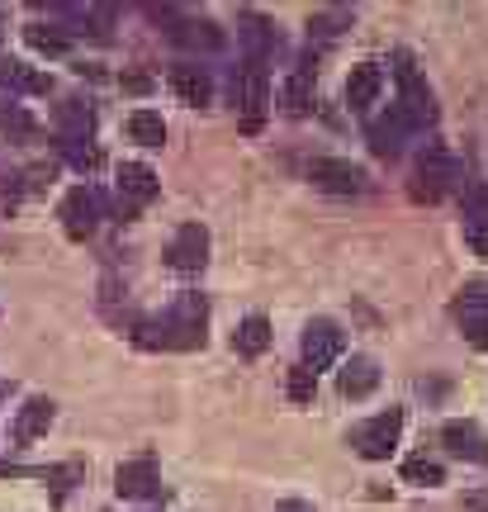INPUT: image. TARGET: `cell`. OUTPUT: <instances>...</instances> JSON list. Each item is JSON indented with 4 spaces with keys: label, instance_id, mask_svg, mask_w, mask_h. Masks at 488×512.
<instances>
[{
    "label": "cell",
    "instance_id": "obj_1",
    "mask_svg": "<svg viewBox=\"0 0 488 512\" xmlns=\"http://www.w3.org/2000/svg\"><path fill=\"white\" fill-rule=\"evenodd\" d=\"M204 318H209V304H204L199 294H181L171 318H162V323H138V328H133V342H138V347H152V351L157 347L195 351V347H204Z\"/></svg>",
    "mask_w": 488,
    "mask_h": 512
},
{
    "label": "cell",
    "instance_id": "obj_2",
    "mask_svg": "<svg viewBox=\"0 0 488 512\" xmlns=\"http://www.w3.org/2000/svg\"><path fill=\"white\" fill-rule=\"evenodd\" d=\"M465 185V166H460V157H455L451 147L441 143H427L422 147V157H417V176H413V200H446L451 190H460Z\"/></svg>",
    "mask_w": 488,
    "mask_h": 512
},
{
    "label": "cell",
    "instance_id": "obj_3",
    "mask_svg": "<svg viewBox=\"0 0 488 512\" xmlns=\"http://www.w3.org/2000/svg\"><path fill=\"white\" fill-rule=\"evenodd\" d=\"M233 105H237V114H242V128H247V133H256V128H261V119H266V110H271V76H266V67H261V62L237 67V76H233Z\"/></svg>",
    "mask_w": 488,
    "mask_h": 512
},
{
    "label": "cell",
    "instance_id": "obj_4",
    "mask_svg": "<svg viewBox=\"0 0 488 512\" xmlns=\"http://www.w3.org/2000/svg\"><path fill=\"white\" fill-rule=\"evenodd\" d=\"M398 432H403V408H384V413H375L370 422H361L351 432V446L365 460H389V451L398 446Z\"/></svg>",
    "mask_w": 488,
    "mask_h": 512
},
{
    "label": "cell",
    "instance_id": "obj_5",
    "mask_svg": "<svg viewBox=\"0 0 488 512\" xmlns=\"http://www.w3.org/2000/svg\"><path fill=\"white\" fill-rule=\"evenodd\" d=\"M308 181L327 195H361L370 176H365V166L346 162V157H318V162H308Z\"/></svg>",
    "mask_w": 488,
    "mask_h": 512
},
{
    "label": "cell",
    "instance_id": "obj_6",
    "mask_svg": "<svg viewBox=\"0 0 488 512\" xmlns=\"http://www.w3.org/2000/svg\"><path fill=\"white\" fill-rule=\"evenodd\" d=\"M342 347H346V337L332 318H313V323L304 328V366L313 370V375L332 366V361L342 356Z\"/></svg>",
    "mask_w": 488,
    "mask_h": 512
},
{
    "label": "cell",
    "instance_id": "obj_7",
    "mask_svg": "<svg viewBox=\"0 0 488 512\" xmlns=\"http://www.w3.org/2000/svg\"><path fill=\"white\" fill-rule=\"evenodd\" d=\"M62 228H67V238H91L95 223H100V195H95L91 185H76V190H67V200H62Z\"/></svg>",
    "mask_w": 488,
    "mask_h": 512
},
{
    "label": "cell",
    "instance_id": "obj_8",
    "mask_svg": "<svg viewBox=\"0 0 488 512\" xmlns=\"http://www.w3.org/2000/svg\"><path fill=\"white\" fill-rule=\"evenodd\" d=\"M166 261L185 275L204 271V261H209V228H204V223H181L171 247H166Z\"/></svg>",
    "mask_w": 488,
    "mask_h": 512
},
{
    "label": "cell",
    "instance_id": "obj_9",
    "mask_svg": "<svg viewBox=\"0 0 488 512\" xmlns=\"http://www.w3.org/2000/svg\"><path fill=\"white\" fill-rule=\"evenodd\" d=\"M114 494H119V498H157V494H162L157 460H152V456L124 460V465H119V475H114Z\"/></svg>",
    "mask_w": 488,
    "mask_h": 512
},
{
    "label": "cell",
    "instance_id": "obj_10",
    "mask_svg": "<svg viewBox=\"0 0 488 512\" xmlns=\"http://www.w3.org/2000/svg\"><path fill=\"white\" fill-rule=\"evenodd\" d=\"M53 418H57V403L53 399H43V394H34V399L24 403L15 413V427H10V441L15 446H34L48 427H53Z\"/></svg>",
    "mask_w": 488,
    "mask_h": 512
},
{
    "label": "cell",
    "instance_id": "obj_11",
    "mask_svg": "<svg viewBox=\"0 0 488 512\" xmlns=\"http://www.w3.org/2000/svg\"><path fill=\"white\" fill-rule=\"evenodd\" d=\"M398 114H403L413 128L436 124V100H432V91L417 81L413 67H403V100H398Z\"/></svg>",
    "mask_w": 488,
    "mask_h": 512
},
{
    "label": "cell",
    "instance_id": "obj_12",
    "mask_svg": "<svg viewBox=\"0 0 488 512\" xmlns=\"http://www.w3.org/2000/svg\"><path fill=\"white\" fill-rule=\"evenodd\" d=\"M380 91H384L380 62H361V67H351V76H346V105H351V110H370V105L380 100Z\"/></svg>",
    "mask_w": 488,
    "mask_h": 512
},
{
    "label": "cell",
    "instance_id": "obj_13",
    "mask_svg": "<svg viewBox=\"0 0 488 512\" xmlns=\"http://www.w3.org/2000/svg\"><path fill=\"white\" fill-rule=\"evenodd\" d=\"M441 441H446L460 460H479V465H488V437L474 427V422H446V427H441Z\"/></svg>",
    "mask_w": 488,
    "mask_h": 512
},
{
    "label": "cell",
    "instance_id": "obj_14",
    "mask_svg": "<svg viewBox=\"0 0 488 512\" xmlns=\"http://www.w3.org/2000/svg\"><path fill=\"white\" fill-rule=\"evenodd\" d=\"M157 190H162V181H157V171H152V166H143V162L119 166V195H124L128 204L157 200Z\"/></svg>",
    "mask_w": 488,
    "mask_h": 512
},
{
    "label": "cell",
    "instance_id": "obj_15",
    "mask_svg": "<svg viewBox=\"0 0 488 512\" xmlns=\"http://www.w3.org/2000/svg\"><path fill=\"white\" fill-rule=\"evenodd\" d=\"M465 242L474 247V256H488V190L470 185V200H465Z\"/></svg>",
    "mask_w": 488,
    "mask_h": 512
},
{
    "label": "cell",
    "instance_id": "obj_16",
    "mask_svg": "<svg viewBox=\"0 0 488 512\" xmlns=\"http://www.w3.org/2000/svg\"><path fill=\"white\" fill-rule=\"evenodd\" d=\"M403 133H413V124H408V119L398 114V105H389V114L370 124V147H375L380 157H398V147H403Z\"/></svg>",
    "mask_w": 488,
    "mask_h": 512
},
{
    "label": "cell",
    "instance_id": "obj_17",
    "mask_svg": "<svg viewBox=\"0 0 488 512\" xmlns=\"http://www.w3.org/2000/svg\"><path fill=\"white\" fill-rule=\"evenodd\" d=\"M375 384H380V366H375L370 356H351V361L342 366L337 389H342L346 399H365V394H375Z\"/></svg>",
    "mask_w": 488,
    "mask_h": 512
},
{
    "label": "cell",
    "instance_id": "obj_18",
    "mask_svg": "<svg viewBox=\"0 0 488 512\" xmlns=\"http://www.w3.org/2000/svg\"><path fill=\"white\" fill-rule=\"evenodd\" d=\"M171 91L181 95L185 105H209L214 100V81L204 67H171Z\"/></svg>",
    "mask_w": 488,
    "mask_h": 512
},
{
    "label": "cell",
    "instance_id": "obj_19",
    "mask_svg": "<svg viewBox=\"0 0 488 512\" xmlns=\"http://www.w3.org/2000/svg\"><path fill=\"white\" fill-rule=\"evenodd\" d=\"M308 105H313V67H299V72L285 76V86H280V110L294 114V119H304Z\"/></svg>",
    "mask_w": 488,
    "mask_h": 512
},
{
    "label": "cell",
    "instance_id": "obj_20",
    "mask_svg": "<svg viewBox=\"0 0 488 512\" xmlns=\"http://www.w3.org/2000/svg\"><path fill=\"white\" fill-rule=\"evenodd\" d=\"M242 43H247V62H266V57L280 48V34L271 29V19L261 15H242Z\"/></svg>",
    "mask_w": 488,
    "mask_h": 512
},
{
    "label": "cell",
    "instance_id": "obj_21",
    "mask_svg": "<svg viewBox=\"0 0 488 512\" xmlns=\"http://www.w3.org/2000/svg\"><path fill=\"white\" fill-rule=\"evenodd\" d=\"M0 86H5V91H29V95L53 91V81H48V76L29 72L24 62H15V57H0Z\"/></svg>",
    "mask_w": 488,
    "mask_h": 512
},
{
    "label": "cell",
    "instance_id": "obj_22",
    "mask_svg": "<svg viewBox=\"0 0 488 512\" xmlns=\"http://www.w3.org/2000/svg\"><path fill=\"white\" fill-rule=\"evenodd\" d=\"M171 38H176V43H185V48H204V53H218V48H223V34H218V24H209V19L176 24V29H171Z\"/></svg>",
    "mask_w": 488,
    "mask_h": 512
},
{
    "label": "cell",
    "instance_id": "obj_23",
    "mask_svg": "<svg viewBox=\"0 0 488 512\" xmlns=\"http://www.w3.org/2000/svg\"><path fill=\"white\" fill-rule=\"evenodd\" d=\"M266 347H271V323H266L261 313H252V318L233 332V351L237 356H261Z\"/></svg>",
    "mask_w": 488,
    "mask_h": 512
},
{
    "label": "cell",
    "instance_id": "obj_24",
    "mask_svg": "<svg viewBox=\"0 0 488 512\" xmlns=\"http://www.w3.org/2000/svg\"><path fill=\"white\" fill-rule=\"evenodd\" d=\"M128 138L143 147H162L166 143V124L157 110H133L128 114Z\"/></svg>",
    "mask_w": 488,
    "mask_h": 512
},
{
    "label": "cell",
    "instance_id": "obj_25",
    "mask_svg": "<svg viewBox=\"0 0 488 512\" xmlns=\"http://www.w3.org/2000/svg\"><path fill=\"white\" fill-rule=\"evenodd\" d=\"M57 124L67 133V143H86V133H91V110H86L81 100H67V105H57Z\"/></svg>",
    "mask_w": 488,
    "mask_h": 512
},
{
    "label": "cell",
    "instance_id": "obj_26",
    "mask_svg": "<svg viewBox=\"0 0 488 512\" xmlns=\"http://www.w3.org/2000/svg\"><path fill=\"white\" fill-rule=\"evenodd\" d=\"M24 43H29L34 53H48V57H62L72 48V43L57 34V29H48V24H29V29H24Z\"/></svg>",
    "mask_w": 488,
    "mask_h": 512
},
{
    "label": "cell",
    "instance_id": "obj_27",
    "mask_svg": "<svg viewBox=\"0 0 488 512\" xmlns=\"http://www.w3.org/2000/svg\"><path fill=\"white\" fill-rule=\"evenodd\" d=\"M455 313H460V318H488V280L465 285L460 299H455Z\"/></svg>",
    "mask_w": 488,
    "mask_h": 512
},
{
    "label": "cell",
    "instance_id": "obj_28",
    "mask_svg": "<svg viewBox=\"0 0 488 512\" xmlns=\"http://www.w3.org/2000/svg\"><path fill=\"white\" fill-rule=\"evenodd\" d=\"M403 479H408V484H422V489H432V484L446 479V470L427 456H413V460H403Z\"/></svg>",
    "mask_w": 488,
    "mask_h": 512
},
{
    "label": "cell",
    "instance_id": "obj_29",
    "mask_svg": "<svg viewBox=\"0 0 488 512\" xmlns=\"http://www.w3.org/2000/svg\"><path fill=\"white\" fill-rule=\"evenodd\" d=\"M313 394H318V375L308 366H294L290 370V399L294 403H313Z\"/></svg>",
    "mask_w": 488,
    "mask_h": 512
},
{
    "label": "cell",
    "instance_id": "obj_30",
    "mask_svg": "<svg viewBox=\"0 0 488 512\" xmlns=\"http://www.w3.org/2000/svg\"><path fill=\"white\" fill-rule=\"evenodd\" d=\"M465 337H470L479 351H488V318H465Z\"/></svg>",
    "mask_w": 488,
    "mask_h": 512
},
{
    "label": "cell",
    "instance_id": "obj_31",
    "mask_svg": "<svg viewBox=\"0 0 488 512\" xmlns=\"http://www.w3.org/2000/svg\"><path fill=\"white\" fill-rule=\"evenodd\" d=\"M0 124L15 128V133H34V119H29V114H19V110H5L0 114Z\"/></svg>",
    "mask_w": 488,
    "mask_h": 512
},
{
    "label": "cell",
    "instance_id": "obj_32",
    "mask_svg": "<svg viewBox=\"0 0 488 512\" xmlns=\"http://www.w3.org/2000/svg\"><path fill=\"white\" fill-rule=\"evenodd\" d=\"M72 162L81 166V171H91V166H100V152H95V147H72Z\"/></svg>",
    "mask_w": 488,
    "mask_h": 512
},
{
    "label": "cell",
    "instance_id": "obj_33",
    "mask_svg": "<svg viewBox=\"0 0 488 512\" xmlns=\"http://www.w3.org/2000/svg\"><path fill=\"white\" fill-rule=\"evenodd\" d=\"M124 91H133V95L152 91V76H143V72H128V76H124Z\"/></svg>",
    "mask_w": 488,
    "mask_h": 512
},
{
    "label": "cell",
    "instance_id": "obj_34",
    "mask_svg": "<svg viewBox=\"0 0 488 512\" xmlns=\"http://www.w3.org/2000/svg\"><path fill=\"white\" fill-rule=\"evenodd\" d=\"M0 181H5V176H0ZM15 200H19V190H5V185H0V209H15Z\"/></svg>",
    "mask_w": 488,
    "mask_h": 512
},
{
    "label": "cell",
    "instance_id": "obj_35",
    "mask_svg": "<svg viewBox=\"0 0 488 512\" xmlns=\"http://www.w3.org/2000/svg\"><path fill=\"white\" fill-rule=\"evenodd\" d=\"M275 512H313V508H308V503H299V498H290V503H280Z\"/></svg>",
    "mask_w": 488,
    "mask_h": 512
},
{
    "label": "cell",
    "instance_id": "obj_36",
    "mask_svg": "<svg viewBox=\"0 0 488 512\" xmlns=\"http://www.w3.org/2000/svg\"><path fill=\"white\" fill-rule=\"evenodd\" d=\"M0 399H10V380H0Z\"/></svg>",
    "mask_w": 488,
    "mask_h": 512
},
{
    "label": "cell",
    "instance_id": "obj_37",
    "mask_svg": "<svg viewBox=\"0 0 488 512\" xmlns=\"http://www.w3.org/2000/svg\"><path fill=\"white\" fill-rule=\"evenodd\" d=\"M0 34H5V19H0Z\"/></svg>",
    "mask_w": 488,
    "mask_h": 512
}]
</instances>
